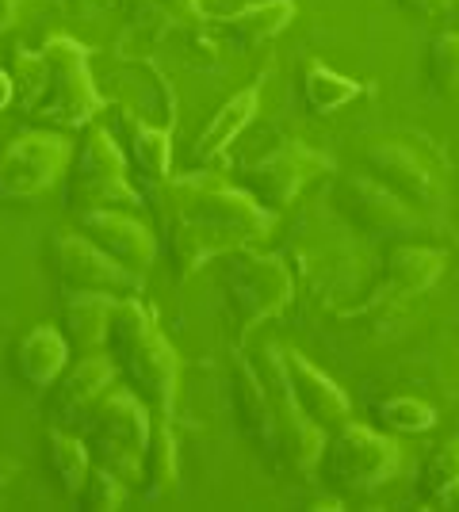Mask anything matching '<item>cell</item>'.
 <instances>
[{
  "mask_svg": "<svg viewBox=\"0 0 459 512\" xmlns=\"http://www.w3.org/2000/svg\"><path fill=\"white\" fill-rule=\"evenodd\" d=\"M222 291L234 314V344L257 333V325L280 318L295 299V279L280 253H257L253 245L222 256Z\"/></svg>",
  "mask_w": 459,
  "mask_h": 512,
  "instance_id": "obj_5",
  "label": "cell"
},
{
  "mask_svg": "<svg viewBox=\"0 0 459 512\" xmlns=\"http://www.w3.org/2000/svg\"><path fill=\"white\" fill-rule=\"evenodd\" d=\"M448 268V256L433 245L417 241H391L387 249V287L394 295H425L437 287V279Z\"/></svg>",
  "mask_w": 459,
  "mask_h": 512,
  "instance_id": "obj_22",
  "label": "cell"
},
{
  "mask_svg": "<svg viewBox=\"0 0 459 512\" xmlns=\"http://www.w3.org/2000/svg\"><path fill=\"white\" fill-rule=\"evenodd\" d=\"M333 207L360 234L379 237V241H414L429 226L425 214L417 211V207H410L406 199H398L391 188H383L379 180H372L368 172L337 176V184H333Z\"/></svg>",
  "mask_w": 459,
  "mask_h": 512,
  "instance_id": "obj_10",
  "label": "cell"
},
{
  "mask_svg": "<svg viewBox=\"0 0 459 512\" xmlns=\"http://www.w3.org/2000/svg\"><path fill=\"white\" fill-rule=\"evenodd\" d=\"M104 352L119 367L123 386H131L150 406L153 421H173L176 390H180V356L169 344V337L161 333V325L150 314V306L142 302V295L119 299Z\"/></svg>",
  "mask_w": 459,
  "mask_h": 512,
  "instance_id": "obj_2",
  "label": "cell"
},
{
  "mask_svg": "<svg viewBox=\"0 0 459 512\" xmlns=\"http://www.w3.org/2000/svg\"><path fill=\"white\" fill-rule=\"evenodd\" d=\"M119 383V367L111 363L108 352H81L77 360L58 375V383L46 390V425L58 428H77L85 425L92 406Z\"/></svg>",
  "mask_w": 459,
  "mask_h": 512,
  "instance_id": "obj_14",
  "label": "cell"
},
{
  "mask_svg": "<svg viewBox=\"0 0 459 512\" xmlns=\"http://www.w3.org/2000/svg\"><path fill=\"white\" fill-rule=\"evenodd\" d=\"M402 12H410L417 20H440L456 0H394Z\"/></svg>",
  "mask_w": 459,
  "mask_h": 512,
  "instance_id": "obj_32",
  "label": "cell"
},
{
  "mask_svg": "<svg viewBox=\"0 0 459 512\" xmlns=\"http://www.w3.org/2000/svg\"><path fill=\"white\" fill-rule=\"evenodd\" d=\"M77 432H81L88 455H92V467L111 470L131 490L142 486L146 448H150L153 436V413L131 386H111L108 394L92 406V413H88L85 425Z\"/></svg>",
  "mask_w": 459,
  "mask_h": 512,
  "instance_id": "obj_3",
  "label": "cell"
},
{
  "mask_svg": "<svg viewBox=\"0 0 459 512\" xmlns=\"http://www.w3.org/2000/svg\"><path fill=\"white\" fill-rule=\"evenodd\" d=\"M257 375H261L268 402H272V417H276V459L295 474H314L322 448H326V428L306 417V409L299 406L291 379L284 367V348L272 341L261 344L257 352Z\"/></svg>",
  "mask_w": 459,
  "mask_h": 512,
  "instance_id": "obj_8",
  "label": "cell"
},
{
  "mask_svg": "<svg viewBox=\"0 0 459 512\" xmlns=\"http://www.w3.org/2000/svg\"><path fill=\"white\" fill-rule=\"evenodd\" d=\"M43 62L46 88L27 119L50 130H85L104 107V96L96 92L88 73V46L73 35H50L43 43Z\"/></svg>",
  "mask_w": 459,
  "mask_h": 512,
  "instance_id": "obj_6",
  "label": "cell"
},
{
  "mask_svg": "<svg viewBox=\"0 0 459 512\" xmlns=\"http://www.w3.org/2000/svg\"><path fill=\"white\" fill-rule=\"evenodd\" d=\"M257 107H261V85H249V88H241V92H234V96H230L226 104H219V111L207 119V127L196 134V142H192V150H188V161L199 165V169L215 165L222 153L230 150V142H238L241 130L257 119Z\"/></svg>",
  "mask_w": 459,
  "mask_h": 512,
  "instance_id": "obj_21",
  "label": "cell"
},
{
  "mask_svg": "<svg viewBox=\"0 0 459 512\" xmlns=\"http://www.w3.org/2000/svg\"><path fill=\"white\" fill-rule=\"evenodd\" d=\"M146 195L131 184V161L123 146L115 142V134L100 123H88L85 138L73 146L66 169V211L77 214L88 211H142Z\"/></svg>",
  "mask_w": 459,
  "mask_h": 512,
  "instance_id": "obj_4",
  "label": "cell"
},
{
  "mask_svg": "<svg viewBox=\"0 0 459 512\" xmlns=\"http://www.w3.org/2000/svg\"><path fill=\"white\" fill-rule=\"evenodd\" d=\"M425 77H429V88L437 96H456L459 92V31H440L429 43Z\"/></svg>",
  "mask_w": 459,
  "mask_h": 512,
  "instance_id": "obj_30",
  "label": "cell"
},
{
  "mask_svg": "<svg viewBox=\"0 0 459 512\" xmlns=\"http://www.w3.org/2000/svg\"><path fill=\"white\" fill-rule=\"evenodd\" d=\"M146 203L157 211L169 264L180 283L196 276L215 256L245 249L264 234H272L276 226V214L264 211L245 188L207 169L153 184Z\"/></svg>",
  "mask_w": 459,
  "mask_h": 512,
  "instance_id": "obj_1",
  "label": "cell"
},
{
  "mask_svg": "<svg viewBox=\"0 0 459 512\" xmlns=\"http://www.w3.org/2000/svg\"><path fill=\"white\" fill-rule=\"evenodd\" d=\"M77 234H85L92 245H100L104 253L115 256L123 268H131L138 276L150 272L161 253V241L150 226L134 211H119V207L77 214Z\"/></svg>",
  "mask_w": 459,
  "mask_h": 512,
  "instance_id": "obj_15",
  "label": "cell"
},
{
  "mask_svg": "<svg viewBox=\"0 0 459 512\" xmlns=\"http://www.w3.org/2000/svg\"><path fill=\"white\" fill-rule=\"evenodd\" d=\"M295 20V0H257L245 4L241 12L219 20V35L238 50H257V46L272 43L276 35H284Z\"/></svg>",
  "mask_w": 459,
  "mask_h": 512,
  "instance_id": "obj_23",
  "label": "cell"
},
{
  "mask_svg": "<svg viewBox=\"0 0 459 512\" xmlns=\"http://www.w3.org/2000/svg\"><path fill=\"white\" fill-rule=\"evenodd\" d=\"M43 459L46 470L54 474L58 490L77 501V493L85 486L88 470H92V455H88L81 432H69V428L50 425L43 436Z\"/></svg>",
  "mask_w": 459,
  "mask_h": 512,
  "instance_id": "obj_24",
  "label": "cell"
},
{
  "mask_svg": "<svg viewBox=\"0 0 459 512\" xmlns=\"http://www.w3.org/2000/svg\"><path fill=\"white\" fill-rule=\"evenodd\" d=\"M73 360L66 333L58 325H31L20 341L12 344V371L23 386L46 394L50 386L58 383V375Z\"/></svg>",
  "mask_w": 459,
  "mask_h": 512,
  "instance_id": "obj_18",
  "label": "cell"
},
{
  "mask_svg": "<svg viewBox=\"0 0 459 512\" xmlns=\"http://www.w3.org/2000/svg\"><path fill=\"white\" fill-rule=\"evenodd\" d=\"M8 77H12V104L20 111L23 119L35 111L39 96L46 88V62H43V50H16L8 58Z\"/></svg>",
  "mask_w": 459,
  "mask_h": 512,
  "instance_id": "obj_28",
  "label": "cell"
},
{
  "mask_svg": "<svg viewBox=\"0 0 459 512\" xmlns=\"http://www.w3.org/2000/svg\"><path fill=\"white\" fill-rule=\"evenodd\" d=\"M459 493V432L429 451L417 470V501L421 505H452Z\"/></svg>",
  "mask_w": 459,
  "mask_h": 512,
  "instance_id": "obj_26",
  "label": "cell"
},
{
  "mask_svg": "<svg viewBox=\"0 0 459 512\" xmlns=\"http://www.w3.org/2000/svg\"><path fill=\"white\" fill-rule=\"evenodd\" d=\"M119 295L111 291H66L58 302V329L66 333L69 348L81 352H104L108 329L115 318Z\"/></svg>",
  "mask_w": 459,
  "mask_h": 512,
  "instance_id": "obj_19",
  "label": "cell"
},
{
  "mask_svg": "<svg viewBox=\"0 0 459 512\" xmlns=\"http://www.w3.org/2000/svg\"><path fill=\"white\" fill-rule=\"evenodd\" d=\"M46 264L66 291H111L119 299L142 295V276L92 245L85 234H54L46 241Z\"/></svg>",
  "mask_w": 459,
  "mask_h": 512,
  "instance_id": "obj_12",
  "label": "cell"
},
{
  "mask_svg": "<svg viewBox=\"0 0 459 512\" xmlns=\"http://www.w3.org/2000/svg\"><path fill=\"white\" fill-rule=\"evenodd\" d=\"M322 482L337 497H368L383 490L402 467V451L391 436L375 432L368 425H352L345 421L341 428L326 432V448H322Z\"/></svg>",
  "mask_w": 459,
  "mask_h": 512,
  "instance_id": "obj_7",
  "label": "cell"
},
{
  "mask_svg": "<svg viewBox=\"0 0 459 512\" xmlns=\"http://www.w3.org/2000/svg\"><path fill=\"white\" fill-rule=\"evenodd\" d=\"M372 417L391 432H406V436H421L437 425V409L421 398H383L372 406Z\"/></svg>",
  "mask_w": 459,
  "mask_h": 512,
  "instance_id": "obj_29",
  "label": "cell"
},
{
  "mask_svg": "<svg viewBox=\"0 0 459 512\" xmlns=\"http://www.w3.org/2000/svg\"><path fill=\"white\" fill-rule=\"evenodd\" d=\"M176 436L173 421H153L150 448H146V467H142V497L146 501H161L165 493L176 490Z\"/></svg>",
  "mask_w": 459,
  "mask_h": 512,
  "instance_id": "obj_27",
  "label": "cell"
},
{
  "mask_svg": "<svg viewBox=\"0 0 459 512\" xmlns=\"http://www.w3.org/2000/svg\"><path fill=\"white\" fill-rule=\"evenodd\" d=\"M0 486H4V470H0Z\"/></svg>",
  "mask_w": 459,
  "mask_h": 512,
  "instance_id": "obj_35",
  "label": "cell"
},
{
  "mask_svg": "<svg viewBox=\"0 0 459 512\" xmlns=\"http://www.w3.org/2000/svg\"><path fill=\"white\" fill-rule=\"evenodd\" d=\"M115 123H119V130H111L115 142L123 146L131 169L142 172L146 184H161L173 176V134L169 130L142 123L127 107H115Z\"/></svg>",
  "mask_w": 459,
  "mask_h": 512,
  "instance_id": "obj_20",
  "label": "cell"
},
{
  "mask_svg": "<svg viewBox=\"0 0 459 512\" xmlns=\"http://www.w3.org/2000/svg\"><path fill=\"white\" fill-rule=\"evenodd\" d=\"M284 367L287 379H291V390H295V398H299V406L306 409L310 421H318L326 432L352 421V406L349 398H345V390L333 383L322 367H314L295 348H284Z\"/></svg>",
  "mask_w": 459,
  "mask_h": 512,
  "instance_id": "obj_17",
  "label": "cell"
},
{
  "mask_svg": "<svg viewBox=\"0 0 459 512\" xmlns=\"http://www.w3.org/2000/svg\"><path fill=\"white\" fill-rule=\"evenodd\" d=\"M127 497H131V486L123 478H115L104 467H92L81 493H77V505L88 512H115L127 505Z\"/></svg>",
  "mask_w": 459,
  "mask_h": 512,
  "instance_id": "obj_31",
  "label": "cell"
},
{
  "mask_svg": "<svg viewBox=\"0 0 459 512\" xmlns=\"http://www.w3.org/2000/svg\"><path fill=\"white\" fill-rule=\"evenodd\" d=\"M360 92H364L360 81L333 73V69L322 65L318 58L303 62V69H299V96H303V104L310 115H333L337 107L352 104Z\"/></svg>",
  "mask_w": 459,
  "mask_h": 512,
  "instance_id": "obj_25",
  "label": "cell"
},
{
  "mask_svg": "<svg viewBox=\"0 0 459 512\" xmlns=\"http://www.w3.org/2000/svg\"><path fill=\"white\" fill-rule=\"evenodd\" d=\"M12 77H8V69H0V111H8L12 107Z\"/></svg>",
  "mask_w": 459,
  "mask_h": 512,
  "instance_id": "obj_34",
  "label": "cell"
},
{
  "mask_svg": "<svg viewBox=\"0 0 459 512\" xmlns=\"http://www.w3.org/2000/svg\"><path fill=\"white\" fill-rule=\"evenodd\" d=\"M73 142L62 130L35 127L0 142V203H31L66 180Z\"/></svg>",
  "mask_w": 459,
  "mask_h": 512,
  "instance_id": "obj_9",
  "label": "cell"
},
{
  "mask_svg": "<svg viewBox=\"0 0 459 512\" xmlns=\"http://www.w3.org/2000/svg\"><path fill=\"white\" fill-rule=\"evenodd\" d=\"M364 172L379 180L383 188H391L398 199H406L417 211H437L440 199H444V184H440V172L433 169V161L425 153L402 142V138H375L360 153Z\"/></svg>",
  "mask_w": 459,
  "mask_h": 512,
  "instance_id": "obj_13",
  "label": "cell"
},
{
  "mask_svg": "<svg viewBox=\"0 0 459 512\" xmlns=\"http://www.w3.org/2000/svg\"><path fill=\"white\" fill-rule=\"evenodd\" d=\"M322 172H333V161H329L326 153L310 150L303 142H284L272 153H264L261 161L241 165L234 172V184L253 195L264 211L284 214L299 199L306 184L318 180Z\"/></svg>",
  "mask_w": 459,
  "mask_h": 512,
  "instance_id": "obj_11",
  "label": "cell"
},
{
  "mask_svg": "<svg viewBox=\"0 0 459 512\" xmlns=\"http://www.w3.org/2000/svg\"><path fill=\"white\" fill-rule=\"evenodd\" d=\"M27 4H31V0H0V35L20 23V16L27 12Z\"/></svg>",
  "mask_w": 459,
  "mask_h": 512,
  "instance_id": "obj_33",
  "label": "cell"
},
{
  "mask_svg": "<svg viewBox=\"0 0 459 512\" xmlns=\"http://www.w3.org/2000/svg\"><path fill=\"white\" fill-rule=\"evenodd\" d=\"M230 402H234V417H238L245 440L264 455H276V417H272V402L264 390L257 363L245 352H234V371H230Z\"/></svg>",
  "mask_w": 459,
  "mask_h": 512,
  "instance_id": "obj_16",
  "label": "cell"
}]
</instances>
